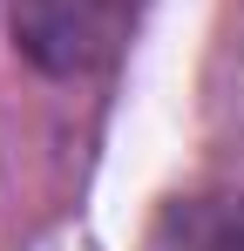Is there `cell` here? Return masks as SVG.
<instances>
[{
	"instance_id": "7a4b0ae2",
	"label": "cell",
	"mask_w": 244,
	"mask_h": 251,
	"mask_svg": "<svg viewBox=\"0 0 244 251\" xmlns=\"http://www.w3.org/2000/svg\"><path fill=\"white\" fill-rule=\"evenodd\" d=\"M143 251H244V197L238 190H210V197L163 204Z\"/></svg>"
},
{
	"instance_id": "6da1fadb",
	"label": "cell",
	"mask_w": 244,
	"mask_h": 251,
	"mask_svg": "<svg viewBox=\"0 0 244 251\" xmlns=\"http://www.w3.org/2000/svg\"><path fill=\"white\" fill-rule=\"evenodd\" d=\"M136 0H14V41L41 75H88L116 54Z\"/></svg>"
}]
</instances>
